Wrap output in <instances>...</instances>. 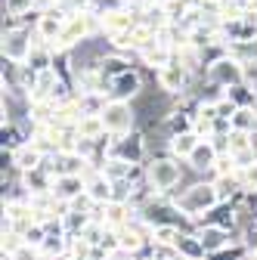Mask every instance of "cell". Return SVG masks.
Here are the masks:
<instances>
[{"label":"cell","instance_id":"obj_1","mask_svg":"<svg viewBox=\"0 0 257 260\" xmlns=\"http://www.w3.org/2000/svg\"><path fill=\"white\" fill-rule=\"evenodd\" d=\"M174 202H177V208L186 214V220L196 226H202V217L211 211V208H217L220 205V195H217V186H214V180H196L192 186H186L183 192H177L174 195Z\"/></svg>","mask_w":257,"mask_h":260},{"label":"cell","instance_id":"obj_2","mask_svg":"<svg viewBox=\"0 0 257 260\" xmlns=\"http://www.w3.org/2000/svg\"><path fill=\"white\" fill-rule=\"evenodd\" d=\"M146 183L158 192V195H177V186L183 183V165L180 158L168 155H155L146 161Z\"/></svg>","mask_w":257,"mask_h":260},{"label":"cell","instance_id":"obj_3","mask_svg":"<svg viewBox=\"0 0 257 260\" xmlns=\"http://www.w3.org/2000/svg\"><path fill=\"white\" fill-rule=\"evenodd\" d=\"M202 78H205L208 87L230 90L233 84H242V81L248 78V69H245L239 59H233V56L227 53V56H220V59L208 62V65H205V72H202Z\"/></svg>","mask_w":257,"mask_h":260},{"label":"cell","instance_id":"obj_4","mask_svg":"<svg viewBox=\"0 0 257 260\" xmlns=\"http://www.w3.org/2000/svg\"><path fill=\"white\" fill-rule=\"evenodd\" d=\"M38 35H35V28L31 25H19V22H7L4 25V59L10 62H25L31 47H35Z\"/></svg>","mask_w":257,"mask_h":260},{"label":"cell","instance_id":"obj_5","mask_svg":"<svg viewBox=\"0 0 257 260\" xmlns=\"http://www.w3.org/2000/svg\"><path fill=\"white\" fill-rule=\"evenodd\" d=\"M103 121H106V130L112 137H127L131 130H137V106L124 103V100H109Z\"/></svg>","mask_w":257,"mask_h":260},{"label":"cell","instance_id":"obj_6","mask_svg":"<svg viewBox=\"0 0 257 260\" xmlns=\"http://www.w3.org/2000/svg\"><path fill=\"white\" fill-rule=\"evenodd\" d=\"M192 78H196V75H192L180 59L162 65V69H155V84H158V90H162L165 96H180V93H186L189 84H192Z\"/></svg>","mask_w":257,"mask_h":260},{"label":"cell","instance_id":"obj_7","mask_svg":"<svg viewBox=\"0 0 257 260\" xmlns=\"http://www.w3.org/2000/svg\"><path fill=\"white\" fill-rule=\"evenodd\" d=\"M109 100H124V103H137L143 96V75L140 69H127L124 75H115L109 81Z\"/></svg>","mask_w":257,"mask_h":260},{"label":"cell","instance_id":"obj_8","mask_svg":"<svg viewBox=\"0 0 257 260\" xmlns=\"http://www.w3.org/2000/svg\"><path fill=\"white\" fill-rule=\"evenodd\" d=\"M100 22H103V38H115V35H124V31H131V28L140 22V16L124 4V7H115V10L103 13Z\"/></svg>","mask_w":257,"mask_h":260},{"label":"cell","instance_id":"obj_9","mask_svg":"<svg viewBox=\"0 0 257 260\" xmlns=\"http://www.w3.org/2000/svg\"><path fill=\"white\" fill-rule=\"evenodd\" d=\"M118 155L127 158L131 165H146L149 161V143H146V134L140 127L131 130L127 137H118Z\"/></svg>","mask_w":257,"mask_h":260},{"label":"cell","instance_id":"obj_10","mask_svg":"<svg viewBox=\"0 0 257 260\" xmlns=\"http://www.w3.org/2000/svg\"><path fill=\"white\" fill-rule=\"evenodd\" d=\"M174 59H177V50H174L162 35L140 50V65H149V69H162V65H168V62H174Z\"/></svg>","mask_w":257,"mask_h":260},{"label":"cell","instance_id":"obj_11","mask_svg":"<svg viewBox=\"0 0 257 260\" xmlns=\"http://www.w3.org/2000/svg\"><path fill=\"white\" fill-rule=\"evenodd\" d=\"M84 177H87V195H90L96 205H109V202L115 199V183H112L100 168H90Z\"/></svg>","mask_w":257,"mask_h":260},{"label":"cell","instance_id":"obj_12","mask_svg":"<svg viewBox=\"0 0 257 260\" xmlns=\"http://www.w3.org/2000/svg\"><path fill=\"white\" fill-rule=\"evenodd\" d=\"M196 233H199V239H202V245H205V251H208V254L223 251L227 245H233V242H236V233L223 230V226H217V223H205V220H202V226H199Z\"/></svg>","mask_w":257,"mask_h":260},{"label":"cell","instance_id":"obj_13","mask_svg":"<svg viewBox=\"0 0 257 260\" xmlns=\"http://www.w3.org/2000/svg\"><path fill=\"white\" fill-rule=\"evenodd\" d=\"M59 202H72L78 195L87 192V177L81 174H62V177H53V189H50Z\"/></svg>","mask_w":257,"mask_h":260},{"label":"cell","instance_id":"obj_14","mask_svg":"<svg viewBox=\"0 0 257 260\" xmlns=\"http://www.w3.org/2000/svg\"><path fill=\"white\" fill-rule=\"evenodd\" d=\"M41 165H44V152L31 143V140L10 152V168L19 171V174H22V171H35V168H41Z\"/></svg>","mask_w":257,"mask_h":260},{"label":"cell","instance_id":"obj_15","mask_svg":"<svg viewBox=\"0 0 257 260\" xmlns=\"http://www.w3.org/2000/svg\"><path fill=\"white\" fill-rule=\"evenodd\" d=\"M174 248H177V254H180L183 260H205V257H208V251H205V245H202L199 233H196V230H186V226L180 230V236H177Z\"/></svg>","mask_w":257,"mask_h":260},{"label":"cell","instance_id":"obj_16","mask_svg":"<svg viewBox=\"0 0 257 260\" xmlns=\"http://www.w3.org/2000/svg\"><path fill=\"white\" fill-rule=\"evenodd\" d=\"M214 161H217V149L211 146V140H202L199 146H196V152H192L183 165H189V171L192 174H199V177H205L211 168H214Z\"/></svg>","mask_w":257,"mask_h":260},{"label":"cell","instance_id":"obj_17","mask_svg":"<svg viewBox=\"0 0 257 260\" xmlns=\"http://www.w3.org/2000/svg\"><path fill=\"white\" fill-rule=\"evenodd\" d=\"M162 127H165V134L174 137V134H186V130H196V115L186 112V109H177L171 106L162 118Z\"/></svg>","mask_w":257,"mask_h":260},{"label":"cell","instance_id":"obj_18","mask_svg":"<svg viewBox=\"0 0 257 260\" xmlns=\"http://www.w3.org/2000/svg\"><path fill=\"white\" fill-rule=\"evenodd\" d=\"M202 143V137L196 134V130H186V134H174V137H168V152L174 155V158H180V161H186L192 152H196V146Z\"/></svg>","mask_w":257,"mask_h":260},{"label":"cell","instance_id":"obj_19","mask_svg":"<svg viewBox=\"0 0 257 260\" xmlns=\"http://www.w3.org/2000/svg\"><path fill=\"white\" fill-rule=\"evenodd\" d=\"M19 183H22L31 195H38V192H50V189H53V177H50L44 168L22 171V174H19Z\"/></svg>","mask_w":257,"mask_h":260},{"label":"cell","instance_id":"obj_20","mask_svg":"<svg viewBox=\"0 0 257 260\" xmlns=\"http://www.w3.org/2000/svg\"><path fill=\"white\" fill-rule=\"evenodd\" d=\"M227 96H230L239 109H254V106H257V87H254L248 78H245L242 84H233V87L227 90Z\"/></svg>","mask_w":257,"mask_h":260},{"label":"cell","instance_id":"obj_21","mask_svg":"<svg viewBox=\"0 0 257 260\" xmlns=\"http://www.w3.org/2000/svg\"><path fill=\"white\" fill-rule=\"evenodd\" d=\"M106 134H109V130H106L103 115H81L78 118V137H84V140H103Z\"/></svg>","mask_w":257,"mask_h":260},{"label":"cell","instance_id":"obj_22","mask_svg":"<svg viewBox=\"0 0 257 260\" xmlns=\"http://www.w3.org/2000/svg\"><path fill=\"white\" fill-rule=\"evenodd\" d=\"M90 211H78V208H66L62 211V226L69 236H84V230L90 226Z\"/></svg>","mask_w":257,"mask_h":260},{"label":"cell","instance_id":"obj_23","mask_svg":"<svg viewBox=\"0 0 257 260\" xmlns=\"http://www.w3.org/2000/svg\"><path fill=\"white\" fill-rule=\"evenodd\" d=\"M131 168H134V165H131L127 158L115 155V158H106V161H103V168H100V171H103V174H106L112 183H121V180H127V177H131Z\"/></svg>","mask_w":257,"mask_h":260},{"label":"cell","instance_id":"obj_24","mask_svg":"<svg viewBox=\"0 0 257 260\" xmlns=\"http://www.w3.org/2000/svg\"><path fill=\"white\" fill-rule=\"evenodd\" d=\"M78 106H81V115H103L109 106V93H81Z\"/></svg>","mask_w":257,"mask_h":260},{"label":"cell","instance_id":"obj_25","mask_svg":"<svg viewBox=\"0 0 257 260\" xmlns=\"http://www.w3.org/2000/svg\"><path fill=\"white\" fill-rule=\"evenodd\" d=\"M31 10H38V0H4L7 22H22Z\"/></svg>","mask_w":257,"mask_h":260},{"label":"cell","instance_id":"obj_26","mask_svg":"<svg viewBox=\"0 0 257 260\" xmlns=\"http://www.w3.org/2000/svg\"><path fill=\"white\" fill-rule=\"evenodd\" d=\"M230 47V56L239 59L245 69L257 65V41H242V44H227Z\"/></svg>","mask_w":257,"mask_h":260},{"label":"cell","instance_id":"obj_27","mask_svg":"<svg viewBox=\"0 0 257 260\" xmlns=\"http://www.w3.org/2000/svg\"><path fill=\"white\" fill-rule=\"evenodd\" d=\"M233 130H242V134H254L257 130V106L254 109H236V115L230 118Z\"/></svg>","mask_w":257,"mask_h":260},{"label":"cell","instance_id":"obj_28","mask_svg":"<svg viewBox=\"0 0 257 260\" xmlns=\"http://www.w3.org/2000/svg\"><path fill=\"white\" fill-rule=\"evenodd\" d=\"M180 230H183L180 223H158V226H152V242L155 245H174Z\"/></svg>","mask_w":257,"mask_h":260},{"label":"cell","instance_id":"obj_29","mask_svg":"<svg viewBox=\"0 0 257 260\" xmlns=\"http://www.w3.org/2000/svg\"><path fill=\"white\" fill-rule=\"evenodd\" d=\"M69 254L72 260H93V242L87 236H69Z\"/></svg>","mask_w":257,"mask_h":260},{"label":"cell","instance_id":"obj_30","mask_svg":"<svg viewBox=\"0 0 257 260\" xmlns=\"http://www.w3.org/2000/svg\"><path fill=\"white\" fill-rule=\"evenodd\" d=\"M236 180H239V186L248 195L257 192V161H251V165H245V168H236Z\"/></svg>","mask_w":257,"mask_h":260},{"label":"cell","instance_id":"obj_31","mask_svg":"<svg viewBox=\"0 0 257 260\" xmlns=\"http://www.w3.org/2000/svg\"><path fill=\"white\" fill-rule=\"evenodd\" d=\"M47 236H50V226H47L44 220H35V223H31L28 230H25V242H28V245H35V248H41Z\"/></svg>","mask_w":257,"mask_h":260},{"label":"cell","instance_id":"obj_32","mask_svg":"<svg viewBox=\"0 0 257 260\" xmlns=\"http://www.w3.org/2000/svg\"><path fill=\"white\" fill-rule=\"evenodd\" d=\"M211 146L217 149V155H230V134H214Z\"/></svg>","mask_w":257,"mask_h":260},{"label":"cell","instance_id":"obj_33","mask_svg":"<svg viewBox=\"0 0 257 260\" xmlns=\"http://www.w3.org/2000/svg\"><path fill=\"white\" fill-rule=\"evenodd\" d=\"M149 260H171V257H158V254H152V257H149Z\"/></svg>","mask_w":257,"mask_h":260},{"label":"cell","instance_id":"obj_34","mask_svg":"<svg viewBox=\"0 0 257 260\" xmlns=\"http://www.w3.org/2000/svg\"><path fill=\"white\" fill-rule=\"evenodd\" d=\"M124 260H149V257H124Z\"/></svg>","mask_w":257,"mask_h":260},{"label":"cell","instance_id":"obj_35","mask_svg":"<svg viewBox=\"0 0 257 260\" xmlns=\"http://www.w3.org/2000/svg\"><path fill=\"white\" fill-rule=\"evenodd\" d=\"M248 257H251V260H257V248H254V251H251V254H248Z\"/></svg>","mask_w":257,"mask_h":260},{"label":"cell","instance_id":"obj_36","mask_svg":"<svg viewBox=\"0 0 257 260\" xmlns=\"http://www.w3.org/2000/svg\"><path fill=\"white\" fill-rule=\"evenodd\" d=\"M100 260H115V257H100Z\"/></svg>","mask_w":257,"mask_h":260}]
</instances>
